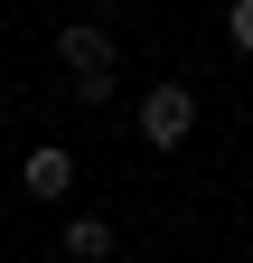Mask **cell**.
<instances>
[{
	"label": "cell",
	"instance_id": "8992f818",
	"mask_svg": "<svg viewBox=\"0 0 253 263\" xmlns=\"http://www.w3.org/2000/svg\"><path fill=\"white\" fill-rule=\"evenodd\" d=\"M0 132H10V113H0Z\"/></svg>",
	"mask_w": 253,
	"mask_h": 263
},
{
	"label": "cell",
	"instance_id": "5b68a950",
	"mask_svg": "<svg viewBox=\"0 0 253 263\" xmlns=\"http://www.w3.org/2000/svg\"><path fill=\"white\" fill-rule=\"evenodd\" d=\"M225 38H235V47L253 57V0H235V19H225Z\"/></svg>",
	"mask_w": 253,
	"mask_h": 263
},
{
	"label": "cell",
	"instance_id": "7a4b0ae2",
	"mask_svg": "<svg viewBox=\"0 0 253 263\" xmlns=\"http://www.w3.org/2000/svg\"><path fill=\"white\" fill-rule=\"evenodd\" d=\"M187 122H197V94H187V85H150V94H141V141L178 151V141H187Z\"/></svg>",
	"mask_w": 253,
	"mask_h": 263
},
{
	"label": "cell",
	"instance_id": "3957f363",
	"mask_svg": "<svg viewBox=\"0 0 253 263\" xmlns=\"http://www.w3.org/2000/svg\"><path fill=\"white\" fill-rule=\"evenodd\" d=\"M66 151H28V197H66Z\"/></svg>",
	"mask_w": 253,
	"mask_h": 263
},
{
	"label": "cell",
	"instance_id": "6da1fadb",
	"mask_svg": "<svg viewBox=\"0 0 253 263\" xmlns=\"http://www.w3.org/2000/svg\"><path fill=\"white\" fill-rule=\"evenodd\" d=\"M56 57H66V85H75V104H113V38L94 19H75L66 38H56Z\"/></svg>",
	"mask_w": 253,
	"mask_h": 263
},
{
	"label": "cell",
	"instance_id": "277c9868",
	"mask_svg": "<svg viewBox=\"0 0 253 263\" xmlns=\"http://www.w3.org/2000/svg\"><path fill=\"white\" fill-rule=\"evenodd\" d=\"M66 254H75V263H103V254H113V226H103V216H75V226H66Z\"/></svg>",
	"mask_w": 253,
	"mask_h": 263
}]
</instances>
